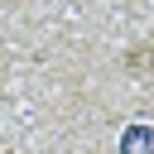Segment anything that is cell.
I'll return each instance as SVG.
<instances>
[{"label": "cell", "instance_id": "1", "mask_svg": "<svg viewBox=\"0 0 154 154\" xmlns=\"http://www.w3.org/2000/svg\"><path fill=\"white\" fill-rule=\"evenodd\" d=\"M125 154H154V130H149V125L125 130Z\"/></svg>", "mask_w": 154, "mask_h": 154}]
</instances>
